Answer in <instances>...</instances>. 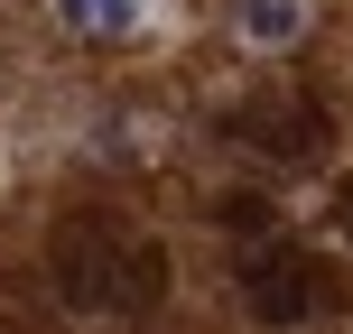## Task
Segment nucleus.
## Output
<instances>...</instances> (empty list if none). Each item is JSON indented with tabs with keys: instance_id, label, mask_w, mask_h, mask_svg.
<instances>
[{
	"instance_id": "obj_1",
	"label": "nucleus",
	"mask_w": 353,
	"mask_h": 334,
	"mask_svg": "<svg viewBox=\"0 0 353 334\" xmlns=\"http://www.w3.org/2000/svg\"><path fill=\"white\" fill-rule=\"evenodd\" d=\"M47 269H56V298L84 306V316H149L168 298V251L149 242L140 223L121 213H65L47 242Z\"/></svg>"
},
{
	"instance_id": "obj_4",
	"label": "nucleus",
	"mask_w": 353,
	"mask_h": 334,
	"mask_svg": "<svg viewBox=\"0 0 353 334\" xmlns=\"http://www.w3.org/2000/svg\"><path fill=\"white\" fill-rule=\"evenodd\" d=\"M242 19H251V37H261V47H288V37L307 28V19H298V0H251Z\"/></svg>"
},
{
	"instance_id": "obj_3",
	"label": "nucleus",
	"mask_w": 353,
	"mask_h": 334,
	"mask_svg": "<svg viewBox=\"0 0 353 334\" xmlns=\"http://www.w3.org/2000/svg\"><path fill=\"white\" fill-rule=\"evenodd\" d=\"M232 130L261 140L270 158H316V149H325V112H307L298 93H261V103H242V112H232Z\"/></svg>"
},
{
	"instance_id": "obj_5",
	"label": "nucleus",
	"mask_w": 353,
	"mask_h": 334,
	"mask_svg": "<svg viewBox=\"0 0 353 334\" xmlns=\"http://www.w3.org/2000/svg\"><path fill=\"white\" fill-rule=\"evenodd\" d=\"M56 10H65V19H93V28H130V10H121V0H56Z\"/></svg>"
},
{
	"instance_id": "obj_2",
	"label": "nucleus",
	"mask_w": 353,
	"mask_h": 334,
	"mask_svg": "<svg viewBox=\"0 0 353 334\" xmlns=\"http://www.w3.org/2000/svg\"><path fill=\"white\" fill-rule=\"evenodd\" d=\"M242 298L261 306V325H307V316L335 306V279L316 269V251L261 242V251H242Z\"/></svg>"
}]
</instances>
